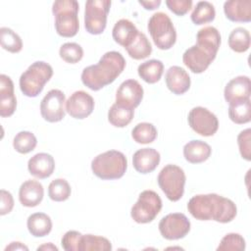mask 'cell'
I'll return each instance as SVG.
<instances>
[{
	"label": "cell",
	"mask_w": 251,
	"mask_h": 251,
	"mask_svg": "<svg viewBox=\"0 0 251 251\" xmlns=\"http://www.w3.org/2000/svg\"><path fill=\"white\" fill-rule=\"evenodd\" d=\"M221 45V34L214 26H205L196 34V44L182 55L183 64L194 74L205 72L215 60Z\"/></svg>",
	"instance_id": "6da1fadb"
},
{
	"label": "cell",
	"mask_w": 251,
	"mask_h": 251,
	"mask_svg": "<svg viewBox=\"0 0 251 251\" xmlns=\"http://www.w3.org/2000/svg\"><path fill=\"white\" fill-rule=\"evenodd\" d=\"M187 210L196 220L222 224L231 222L237 214L233 201L216 193L193 196L187 203Z\"/></svg>",
	"instance_id": "7a4b0ae2"
},
{
	"label": "cell",
	"mask_w": 251,
	"mask_h": 251,
	"mask_svg": "<svg viewBox=\"0 0 251 251\" xmlns=\"http://www.w3.org/2000/svg\"><path fill=\"white\" fill-rule=\"evenodd\" d=\"M126 60L118 51L106 52L95 65L83 69L82 83L93 91L100 90L112 83L125 70Z\"/></svg>",
	"instance_id": "3957f363"
},
{
	"label": "cell",
	"mask_w": 251,
	"mask_h": 251,
	"mask_svg": "<svg viewBox=\"0 0 251 251\" xmlns=\"http://www.w3.org/2000/svg\"><path fill=\"white\" fill-rule=\"evenodd\" d=\"M79 5L75 0H57L52 5L55 28L63 37L75 36L79 28L77 12Z\"/></svg>",
	"instance_id": "277c9868"
},
{
	"label": "cell",
	"mask_w": 251,
	"mask_h": 251,
	"mask_svg": "<svg viewBox=\"0 0 251 251\" xmlns=\"http://www.w3.org/2000/svg\"><path fill=\"white\" fill-rule=\"evenodd\" d=\"M127 168V160L124 153L109 150L97 155L91 162L93 174L101 179L121 178Z\"/></svg>",
	"instance_id": "5b68a950"
},
{
	"label": "cell",
	"mask_w": 251,
	"mask_h": 251,
	"mask_svg": "<svg viewBox=\"0 0 251 251\" xmlns=\"http://www.w3.org/2000/svg\"><path fill=\"white\" fill-rule=\"evenodd\" d=\"M53 75L52 67L43 61L32 63L20 76V88L24 95L36 97Z\"/></svg>",
	"instance_id": "8992f818"
},
{
	"label": "cell",
	"mask_w": 251,
	"mask_h": 251,
	"mask_svg": "<svg viewBox=\"0 0 251 251\" xmlns=\"http://www.w3.org/2000/svg\"><path fill=\"white\" fill-rule=\"evenodd\" d=\"M147 28L154 44L159 49L168 50L176 43V28L167 14L158 12L152 15L148 21Z\"/></svg>",
	"instance_id": "52a82bcc"
},
{
	"label": "cell",
	"mask_w": 251,
	"mask_h": 251,
	"mask_svg": "<svg viewBox=\"0 0 251 251\" xmlns=\"http://www.w3.org/2000/svg\"><path fill=\"white\" fill-rule=\"evenodd\" d=\"M185 174L183 170L173 164L165 166L158 175V184L167 198L173 202L178 201L184 192Z\"/></svg>",
	"instance_id": "ba28073f"
},
{
	"label": "cell",
	"mask_w": 251,
	"mask_h": 251,
	"mask_svg": "<svg viewBox=\"0 0 251 251\" xmlns=\"http://www.w3.org/2000/svg\"><path fill=\"white\" fill-rule=\"evenodd\" d=\"M161 209L162 200L160 196L153 190H144L131 207L130 216L135 223L147 224L157 217Z\"/></svg>",
	"instance_id": "9c48e42d"
},
{
	"label": "cell",
	"mask_w": 251,
	"mask_h": 251,
	"mask_svg": "<svg viewBox=\"0 0 251 251\" xmlns=\"http://www.w3.org/2000/svg\"><path fill=\"white\" fill-rule=\"evenodd\" d=\"M110 7V0L86 1L84 10V27L87 32L97 35L105 30Z\"/></svg>",
	"instance_id": "30bf717a"
},
{
	"label": "cell",
	"mask_w": 251,
	"mask_h": 251,
	"mask_svg": "<svg viewBox=\"0 0 251 251\" xmlns=\"http://www.w3.org/2000/svg\"><path fill=\"white\" fill-rule=\"evenodd\" d=\"M190 127L202 136L214 135L219 127V121L215 114L204 107H194L187 117Z\"/></svg>",
	"instance_id": "8fae6325"
},
{
	"label": "cell",
	"mask_w": 251,
	"mask_h": 251,
	"mask_svg": "<svg viewBox=\"0 0 251 251\" xmlns=\"http://www.w3.org/2000/svg\"><path fill=\"white\" fill-rule=\"evenodd\" d=\"M161 235L168 240L183 238L190 230V222L182 213H171L159 223Z\"/></svg>",
	"instance_id": "7c38bea8"
},
{
	"label": "cell",
	"mask_w": 251,
	"mask_h": 251,
	"mask_svg": "<svg viewBox=\"0 0 251 251\" xmlns=\"http://www.w3.org/2000/svg\"><path fill=\"white\" fill-rule=\"evenodd\" d=\"M66 96L59 89H51L43 97L40 103V114L49 123H57L65 118L64 104Z\"/></svg>",
	"instance_id": "4fadbf2b"
},
{
	"label": "cell",
	"mask_w": 251,
	"mask_h": 251,
	"mask_svg": "<svg viewBox=\"0 0 251 251\" xmlns=\"http://www.w3.org/2000/svg\"><path fill=\"white\" fill-rule=\"evenodd\" d=\"M93 109L94 99L83 90L74 92L66 101V111L75 119H85L93 112Z\"/></svg>",
	"instance_id": "5bb4252c"
},
{
	"label": "cell",
	"mask_w": 251,
	"mask_h": 251,
	"mask_svg": "<svg viewBox=\"0 0 251 251\" xmlns=\"http://www.w3.org/2000/svg\"><path fill=\"white\" fill-rule=\"evenodd\" d=\"M143 98V88L135 79H126L121 83L116 93V103L134 109Z\"/></svg>",
	"instance_id": "9a60e30c"
},
{
	"label": "cell",
	"mask_w": 251,
	"mask_h": 251,
	"mask_svg": "<svg viewBox=\"0 0 251 251\" xmlns=\"http://www.w3.org/2000/svg\"><path fill=\"white\" fill-rule=\"evenodd\" d=\"M250 78L246 75H238L227 82L224 96L228 104L250 99Z\"/></svg>",
	"instance_id": "2e32d148"
},
{
	"label": "cell",
	"mask_w": 251,
	"mask_h": 251,
	"mask_svg": "<svg viewBox=\"0 0 251 251\" xmlns=\"http://www.w3.org/2000/svg\"><path fill=\"white\" fill-rule=\"evenodd\" d=\"M17 108V99L14 93V83L6 75H0V116L3 118L10 117Z\"/></svg>",
	"instance_id": "e0dca14e"
},
{
	"label": "cell",
	"mask_w": 251,
	"mask_h": 251,
	"mask_svg": "<svg viewBox=\"0 0 251 251\" xmlns=\"http://www.w3.org/2000/svg\"><path fill=\"white\" fill-rule=\"evenodd\" d=\"M166 85L174 94L181 95L190 87V77L186 71L178 66H173L168 69L165 75Z\"/></svg>",
	"instance_id": "ac0fdd59"
},
{
	"label": "cell",
	"mask_w": 251,
	"mask_h": 251,
	"mask_svg": "<svg viewBox=\"0 0 251 251\" xmlns=\"http://www.w3.org/2000/svg\"><path fill=\"white\" fill-rule=\"evenodd\" d=\"M27 169L31 176L40 179L47 178L55 170L54 158L48 153H37L28 160Z\"/></svg>",
	"instance_id": "d6986e66"
},
{
	"label": "cell",
	"mask_w": 251,
	"mask_h": 251,
	"mask_svg": "<svg viewBox=\"0 0 251 251\" xmlns=\"http://www.w3.org/2000/svg\"><path fill=\"white\" fill-rule=\"evenodd\" d=\"M160 153L154 148H142L137 150L132 157V165L140 174L153 172L160 163Z\"/></svg>",
	"instance_id": "ffe728a7"
},
{
	"label": "cell",
	"mask_w": 251,
	"mask_h": 251,
	"mask_svg": "<svg viewBox=\"0 0 251 251\" xmlns=\"http://www.w3.org/2000/svg\"><path fill=\"white\" fill-rule=\"evenodd\" d=\"M44 189L42 184L34 179H27L19 189V200L25 207H35L43 199Z\"/></svg>",
	"instance_id": "44dd1931"
},
{
	"label": "cell",
	"mask_w": 251,
	"mask_h": 251,
	"mask_svg": "<svg viewBox=\"0 0 251 251\" xmlns=\"http://www.w3.org/2000/svg\"><path fill=\"white\" fill-rule=\"evenodd\" d=\"M226 17L236 23H249L251 21L250 0H230L224 3Z\"/></svg>",
	"instance_id": "7402d4cb"
},
{
	"label": "cell",
	"mask_w": 251,
	"mask_h": 251,
	"mask_svg": "<svg viewBox=\"0 0 251 251\" xmlns=\"http://www.w3.org/2000/svg\"><path fill=\"white\" fill-rule=\"evenodd\" d=\"M139 30L134 24L126 19H121L118 21L112 30L113 39L123 47L126 48L136 37Z\"/></svg>",
	"instance_id": "603a6c76"
},
{
	"label": "cell",
	"mask_w": 251,
	"mask_h": 251,
	"mask_svg": "<svg viewBox=\"0 0 251 251\" xmlns=\"http://www.w3.org/2000/svg\"><path fill=\"white\" fill-rule=\"evenodd\" d=\"M210 145L202 140H191L183 146V156L191 164L205 162L211 155Z\"/></svg>",
	"instance_id": "cb8c5ba5"
},
{
	"label": "cell",
	"mask_w": 251,
	"mask_h": 251,
	"mask_svg": "<svg viewBox=\"0 0 251 251\" xmlns=\"http://www.w3.org/2000/svg\"><path fill=\"white\" fill-rule=\"evenodd\" d=\"M27 229L34 237H43L50 233L52 221L45 213H34L27 218Z\"/></svg>",
	"instance_id": "d4e9b609"
},
{
	"label": "cell",
	"mask_w": 251,
	"mask_h": 251,
	"mask_svg": "<svg viewBox=\"0 0 251 251\" xmlns=\"http://www.w3.org/2000/svg\"><path fill=\"white\" fill-rule=\"evenodd\" d=\"M164 72V65L160 60L152 59L138 66V75L147 83L153 84L160 80Z\"/></svg>",
	"instance_id": "484cf974"
},
{
	"label": "cell",
	"mask_w": 251,
	"mask_h": 251,
	"mask_svg": "<svg viewBox=\"0 0 251 251\" xmlns=\"http://www.w3.org/2000/svg\"><path fill=\"white\" fill-rule=\"evenodd\" d=\"M133 115V109L115 103L108 112V121L116 127H125L131 122Z\"/></svg>",
	"instance_id": "4316f807"
},
{
	"label": "cell",
	"mask_w": 251,
	"mask_h": 251,
	"mask_svg": "<svg viewBox=\"0 0 251 251\" xmlns=\"http://www.w3.org/2000/svg\"><path fill=\"white\" fill-rule=\"evenodd\" d=\"M129 55L134 60H142L147 58L152 52V46L147 36L143 32H138L134 40L129 46L125 48Z\"/></svg>",
	"instance_id": "83f0119b"
},
{
	"label": "cell",
	"mask_w": 251,
	"mask_h": 251,
	"mask_svg": "<svg viewBox=\"0 0 251 251\" xmlns=\"http://www.w3.org/2000/svg\"><path fill=\"white\" fill-rule=\"evenodd\" d=\"M110 251L112 250L111 242L103 237L93 234H81L78 242L77 251Z\"/></svg>",
	"instance_id": "f1b7e54d"
},
{
	"label": "cell",
	"mask_w": 251,
	"mask_h": 251,
	"mask_svg": "<svg viewBox=\"0 0 251 251\" xmlns=\"http://www.w3.org/2000/svg\"><path fill=\"white\" fill-rule=\"evenodd\" d=\"M228 117L233 123L237 125H243V124L249 123L251 120L250 99L229 104Z\"/></svg>",
	"instance_id": "f546056e"
},
{
	"label": "cell",
	"mask_w": 251,
	"mask_h": 251,
	"mask_svg": "<svg viewBox=\"0 0 251 251\" xmlns=\"http://www.w3.org/2000/svg\"><path fill=\"white\" fill-rule=\"evenodd\" d=\"M229 48L237 53L246 52L250 47V33L246 28L236 27L228 36Z\"/></svg>",
	"instance_id": "4dcf8cb0"
},
{
	"label": "cell",
	"mask_w": 251,
	"mask_h": 251,
	"mask_svg": "<svg viewBox=\"0 0 251 251\" xmlns=\"http://www.w3.org/2000/svg\"><path fill=\"white\" fill-rule=\"evenodd\" d=\"M216 16V11L212 3L208 1H200L196 4L192 14L191 21L193 24L199 25L214 21Z\"/></svg>",
	"instance_id": "1f68e13d"
},
{
	"label": "cell",
	"mask_w": 251,
	"mask_h": 251,
	"mask_svg": "<svg viewBox=\"0 0 251 251\" xmlns=\"http://www.w3.org/2000/svg\"><path fill=\"white\" fill-rule=\"evenodd\" d=\"M131 136L137 143L148 144L156 139L157 129L150 123H140L132 128Z\"/></svg>",
	"instance_id": "d6a6232c"
},
{
	"label": "cell",
	"mask_w": 251,
	"mask_h": 251,
	"mask_svg": "<svg viewBox=\"0 0 251 251\" xmlns=\"http://www.w3.org/2000/svg\"><path fill=\"white\" fill-rule=\"evenodd\" d=\"M0 42L3 49L11 52L18 53L23 48V41L18 33L9 27L0 28Z\"/></svg>",
	"instance_id": "836d02e7"
},
{
	"label": "cell",
	"mask_w": 251,
	"mask_h": 251,
	"mask_svg": "<svg viewBox=\"0 0 251 251\" xmlns=\"http://www.w3.org/2000/svg\"><path fill=\"white\" fill-rule=\"evenodd\" d=\"M37 144L35 135L30 131H20L16 134L13 140L15 150L21 154H27L31 152Z\"/></svg>",
	"instance_id": "e575fe53"
},
{
	"label": "cell",
	"mask_w": 251,
	"mask_h": 251,
	"mask_svg": "<svg viewBox=\"0 0 251 251\" xmlns=\"http://www.w3.org/2000/svg\"><path fill=\"white\" fill-rule=\"evenodd\" d=\"M71 191L69 182L64 178H56L48 186V195L51 200L56 202L67 200L71 195Z\"/></svg>",
	"instance_id": "d590c367"
},
{
	"label": "cell",
	"mask_w": 251,
	"mask_h": 251,
	"mask_svg": "<svg viewBox=\"0 0 251 251\" xmlns=\"http://www.w3.org/2000/svg\"><path fill=\"white\" fill-rule=\"evenodd\" d=\"M60 57L69 64H75L83 57L82 47L75 42L64 43L59 50Z\"/></svg>",
	"instance_id": "8d00e7d4"
},
{
	"label": "cell",
	"mask_w": 251,
	"mask_h": 251,
	"mask_svg": "<svg viewBox=\"0 0 251 251\" xmlns=\"http://www.w3.org/2000/svg\"><path fill=\"white\" fill-rule=\"evenodd\" d=\"M245 249V240L239 233H227L226 234L219 246L218 251H243Z\"/></svg>",
	"instance_id": "74e56055"
},
{
	"label": "cell",
	"mask_w": 251,
	"mask_h": 251,
	"mask_svg": "<svg viewBox=\"0 0 251 251\" xmlns=\"http://www.w3.org/2000/svg\"><path fill=\"white\" fill-rule=\"evenodd\" d=\"M237 144L239 147L240 155L246 161L251 160V129L246 128L237 136Z\"/></svg>",
	"instance_id": "f35d334b"
},
{
	"label": "cell",
	"mask_w": 251,
	"mask_h": 251,
	"mask_svg": "<svg viewBox=\"0 0 251 251\" xmlns=\"http://www.w3.org/2000/svg\"><path fill=\"white\" fill-rule=\"evenodd\" d=\"M81 233L76 230H69L67 231L61 240V244L66 251H77L78 250V242Z\"/></svg>",
	"instance_id": "ab89813d"
},
{
	"label": "cell",
	"mask_w": 251,
	"mask_h": 251,
	"mask_svg": "<svg viewBox=\"0 0 251 251\" xmlns=\"http://www.w3.org/2000/svg\"><path fill=\"white\" fill-rule=\"evenodd\" d=\"M165 3L169 10L177 16L185 15L192 7L191 0H166Z\"/></svg>",
	"instance_id": "60d3db41"
},
{
	"label": "cell",
	"mask_w": 251,
	"mask_h": 251,
	"mask_svg": "<svg viewBox=\"0 0 251 251\" xmlns=\"http://www.w3.org/2000/svg\"><path fill=\"white\" fill-rule=\"evenodd\" d=\"M14 207V199L12 194L5 190L1 189V207H0V215L4 216L9 214Z\"/></svg>",
	"instance_id": "b9f144b4"
},
{
	"label": "cell",
	"mask_w": 251,
	"mask_h": 251,
	"mask_svg": "<svg viewBox=\"0 0 251 251\" xmlns=\"http://www.w3.org/2000/svg\"><path fill=\"white\" fill-rule=\"evenodd\" d=\"M140 5H142L146 10H154L158 8L161 4L160 0H153V1H138Z\"/></svg>",
	"instance_id": "7bdbcfd3"
},
{
	"label": "cell",
	"mask_w": 251,
	"mask_h": 251,
	"mask_svg": "<svg viewBox=\"0 0 251 251\" xmlns=\"http://www.w3.org/2000/svg\"><path fill=\"white\" fill-rule=\"evenodd\" d=\"M8 250H28L27 246L24 245L22 242H11L6 248L5 251Z\"/></svg>",
	"instance_id": "ee69618b"
},
{
	"label": "cell",
	"mask_w": 251,
	"mask_h": 251,
	"mask_svg": "<svg viewBox=\"0 0 251 251\" xmlns=\"http://www.w3.org/2000/svg\"><path fill=\"white\" fill-rule=\"evenodd\" d=\"M37 250H38V251H39V250H44V251H46V250H47V251H48V250H55V251H58V247L55 246L53 243L49 242V243H46V244H43V245L37 247Z\"/></svg>",
	"instance_id": "f6af8a7d"
}]
</instances>
